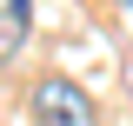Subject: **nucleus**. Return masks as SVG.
I'll return each mask as SVG.
<instances>
[{
    "label": "nucleus",
    "mask_w": 133,
    "mask_h": 126,
    "mask_svg": "<svg viewBox=\"0 0 133 126\" xmlns=\"http://www.w3.org/2000/svg\"><path fill=\"white\" fill-rule=\"evenodd\" d=\"M33 126H100V113H93V100H87L80 80L40 73L33 80Z\"/></svg>",
    "instance_id": "f257e3e1"
},
{
    "label": "nucleus",
    "mask_w": 133,
    "mask_h": 126,
    "mask_svg": "<svg viewBox=\"0 0 133 126\" xmlns=\"http://www.w3.org/2000/svg\"><path fill=\"white\" fill-rule=\"evenodd\" d=\"M120 7H127V13H133V0H120Z\"/></svg>",
    "instance_id": "f03ea898"
}]
</instances>
